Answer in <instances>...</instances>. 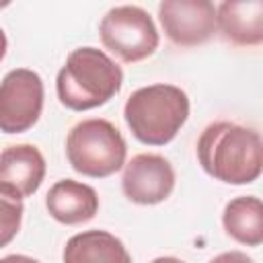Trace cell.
<instances>
[{"instance_id": "cell-1", "label": "cell", "mask_w": 263, "mask_h": 263, "mask_svg": "<svg viewBox=\"0 0 263 263\" xmlns=\"http://www.w3.org/2000/svg\"><path fill=\"white\" fill-rule=\"evenodd\" d=\"M197 160L216 181L249 185L263 168V144L259 132L232 121L210 123L197 140Z\"/></svg>"}, {"instance_id": "cell-2", "label": "cell", "mask_w": 263, "mask_h": 263, "mask_svg": "<svg viewBox=\"0 0 263 263\" xmlns=\"http://www.w3.org/2000/svg\"><path fill=\"white\" fill-rule=\"evenodd\" d=\"M123 84L121 68L97 47L74 49L58 72L55 90L64 107L88 111L111 101Z\"/></svg>"}, {"instance_id": "cell-3", "label": "cell", "mask_w": 263, "mask_h": 263, "mask_svg": "<svg viewBox=\"0 0 263 263\" xmlns=\"http://www.w3.org/2000/svg\"><path fill=\"white\" fill-rule=\"evenodd\" d=\"M134 138L148 146L168 144L189 117V97L175 84H150L134 90L123 107Z\"/></svg>"}, {"instance_id": "cell-4", "label": "cell", "mask_w": 263, "mask_h": 263, "mask_svg": "<svg viewBox=\"0 0 263 263\" xmlns=\"http://www.w3.org/2000/svg\"><path fill=\"white\" fill-rule=\"evenodd\" d=\"M66 156L70 166L92 179H103L125 164L127 146L121 132L107 119H82L66 138Z\"/></svg>"}, {"instance_id": "cell-5", "label": "cell", "mask_w": 263, "mask_h": 263, "mask_svg": "<svg viewBox=\"0 0 263 263\" xmlns=\"http://www.w3.org/2000/svg\"><path fill=\"white\" fill-rule=\"evenodd\" d=\"M99 35L103 45L127 64L150 58L158 47V31L152 16L132 4L111 8L101 18Z\"/></svg>"}, {"instance_id": "cell-6", "label": "cell", "mask_w": 263, "mask_h": 263, "mask_svg": "<svg viewBox=\"0 0 263 263\" xmlns=\"http://www.w3.org/2000/svg\"><path fill=\"white\" fill-rule=\"evenodd\" d=\"M43 111V80L29 68L10 70L0 82V132L31 129Z\"/></svg>"}, {"instance_id": "cell-7", "label": "cell", "mask_w": 263, "mask_h": 263, "mask_svg": "<svg viewBox=\"0 0 263 263\" xmlns=\"http://www.w3.org/2000/svg\"><path fill=\"white\" fill-rule=\"evenodd\" d=\"M164 35L181 47L205 43L216 31V6L208 0H164L158 4Z\"/></svg>"}, {"instance_id": "cell-8", "label": "cell", "mask_w": 263, "mask_h": 263, "mask_svg": "<svg viewBox=\"0 0 263 263\" xmlns=\"http://www.w3.org/2000/svg\"><path fill=\"white\" fill-rule=\"evenodd\" d=\"M121 189L125 197L138 205L160 203L175 189V168L160 154H136L125 162Z\"/></svg>"}, {"instance_id": "cell-9", "label": "cell", "mask_w": 263, "mask_h": 263, "mask_svg": "<svg viewBox=\"0 0 263 263\" xmlns=\"http://www.w3.org/2000/svg\"><path fill=\"white\" fill-rule=\"evenodd\" d=\"M45 208L49 216L60 224H84L99 212V195L86 183L62 179L49 187L45 195Z\"/></svg>"}, {"instance_id": "cell-10", "label": "cell", "mask_w": 263, "mask_h": 263, "mask_svg": "<svg viewBox=\"0 0 263 263\" xmlns=\"http://www.w3.org/2000/svg\"><path fill=\"white\" fill-rule=\"evenodd\" d=\"M45 177V158L33 144H14L0 152V183L21 197L33 195Z\"/></svg>"}, {"instance_id": "cell-11", "label": "cell", "mask_w": 263, "mask_h": 263, "mask_svg": "<svg viewBox=\"0 0 263 263\" xmlns=\"http://www.w3.org/2000/svg\"><path fill=\"white\" fill-rule=\"evenodd\" d=\"M216 29L234 45H259L263 41V2H222L216 8Z\"/></svg>"}, {"instance_id": "cell-12", "label": "cell", "mask_w": 263, "mask_h": 263, "mask_svg": "<svg viewBox=\"0 0 263 263\" xmlns=\"http://www.w3.org/2000/svg\"><path fill=\"white\" fill-rule=\"evenodd\" d=\"M64 263H132L125 245L107 230H84L68 238Z\"/></svg>"}, {"instance_id": "cell-13", "label": "cell", "mask_w": 263, "mask_h": 263, "mask_svg": "<svg viewBox=\"0 0 263 263\" xmlns=\"http://www.w3.org/2000/svg\"><path fill=\"white\" fill-rule=\"evenodd\" d=\"M222 224L228 236L247 247L263 242V205L255 195H240L226 203Z\"/></svg>"}, {"instance_id": "cell-14", "label": "cell", "mask_w": 263, "mask_h": 263, "mask_svg": "<svg viewBox=\"0 0 263 263\" xmlns=\"http://www.w3.org/2000/svg\"><path fill=\"white\" fill-rule=\"evenodd\" d=\"M23 197L10 189L8 185L0 183V249L10 245L16 236L23 220Z\"/></svg>"}, {"instance_id": "cell-15", "label": "cell", "mask_w": 263, "mask_h": 263, "mask_svg": "<svg viewBox=\"0 0 263 263\" xmlns=\"http://www.w3.org/2000/svg\"><path fill=\"white\" fill-rule=\"evenodd\" d=\"M210 263H255V261L251 257H247V253H242V251H228V253L216 255Z\"/></svg>"}, {"instance_id": "cell-16", "label": "cell", "mask_w": 263, "mask_h": 263, "mask_svg": "<svg viewBox=\"0 0 263 263\" xmlns=\"http://www.w3.org/2000/svg\"><path fill=\"white\" fill-rule=\"evenodd\" d=\"M0 263H39V261L33 257H27V255H8V257L0 259Z\"/></svg>"}, {"instance_id": "cell-17", "label": "cell", "mask_w": 263, "mask_h": 263, "mask_svg": "<svg viewBox=\"0 0 263 263\" xmlns=\"http://www.w3.org/2000/svg\"><path fill=\"white\" fill-rule=\"evenodd\" d=\"M6 47H8V41H6V35H4V31L0 29V62H2V58L6 55Z\"/></svg>"}, {"instance_id": "cell-18", "label": "cell", "mask_w": 263, "mask_h": 263, "mask_svg": "<svg viewBox=\"0 0 263 263\" xmlns=\"http://www.w3.org/2000/svg\"><path fill=\"white\" fill-rule=\"evenodd\" d=\"M150 263H185V261H181L177 257H158V259H154Z\"/></svg>"}, {"instance_id": "cell-19", "label": "cell", "mask_w": 263, "mask_h": 263, "mask_svg": "<svg viewBox=\"0 0 263 263\" xmlns=\"http://www.w3.org/2000/svg\"><path fill=\"white\" fill-rule=\"evenodd\" d=\"M4 6H8V2H0V8H4Z\"/></svg>"}]
</instances>
